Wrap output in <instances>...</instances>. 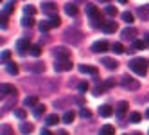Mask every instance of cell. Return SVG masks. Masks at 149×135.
<instances>
[{"label": "cell", "mask_w": 149, "mask_h": 135, "mask_svg": "<svg viewBox=\"0 0 149 135\" xmlns=\"http://www.w3.org/2000/svg\"><path fill=\"white\" fill-rule=\"evenodd\" d=\"M0 94H2V97H7L11 94H16V88L13 85H9V83H2V87H0Z\"/></svg>", "instance_id": "obj_15"}, {"label": "cell", "mask_w": 149, "mask_h": 135, "mask_svg": "<svg viewBox=\"0 0 149 135\" xmlns=\"http://www.w3.org/2000/svg\"><path fill=\"white\" fill-rule=\"evenodd\" d=\"M18 130H20L22 135H31V133H33V124L27 122V121H22V122H20V126H18Z\"/></svg>", "instance_id": "obj_17"}, {"label": "cell", "mask_w": 149, "mask_h": 135, "mask_svg": "<svg viewBox=\"0 0 149 135\" xmlns=\"http://www.w3.org/2000/svg\"><path fill=\"white\" fill-rule=\"evenodd\" d=\"M104 13L108 15V16H115V15H117V7H115V6H106V7H104Z\"/></svg>", "instance_id": "obj_37"}, {"label": "cell", "mask_w": 149, "mask_h": 135, "mask_svg": "<svg viewBox=\"0 0 149 135\" xmlns=\"http://www.w3.org/2000/svg\"><path fill=\"white\" fill-rule=\"evenodd\" d=\"M16 99H18V94H11V96H7L2 103V112H7V110H11L15 105H16Z\"/></svg>", "instance_id": "obj_8"}, {"label": "cell", "mask_w": 149, "mask_h": 135, "mask_svg": "<svg viewBox=\"0 0 149 135\" xmlns=\"http://www.w3.org/2000/svg\"><path fill=\"white\" fill-rule=\"evenodd\" d=\"M6 69H7V72L11 76H16L18 74V65L15 63V61H9V63H6Z\"/></svg>", "instance_id": "obj_26"}, {"label": "cell", "mask_w": 149, "mask_h": 135, "mask_svg": "<svg viewBox=\"0 0 149 135\" xmlns=\"http://www.w3.org/2000/svg\"><path fill=\"white\" fill-rule=\"evenodd\" d=\"M130 69L138 76H146L147 74V69H149V61L146 58H135L130 61Z\"/></svg>", "instance_id": "obj_3"}, {"label": "cell", "mask_w": 149, "mask_h": 135, "mask_svg": "<svg viewBox=\"0 0 149 135\" xmlns=\"http://www.w3.org/2000/svg\"><path fill=\"white\" fill-rule=\"evenodd\" d=\"M127 106H130V105H127V101H120L119 105H117V117H119V119L124 117V113L127 112Z\"/></svg>", "instance_id": "obj_18"}, {"label": "cell", "mask_w": 149, "mask_h": 135, "mask_svg": "<svg viewBox=\"0 0 149 135\" xmlns=\"http://www.w3.org/2000/svg\"><path fill=\"white\" fill-rule=\"evenodd\" d=\"M99 2H110V0H99Z\"/></svg>", "instance_id": "obj_50"}, {"label": "cell", "mask_w": 149, "mask_h": 135, "mask_svg": "<svg viewBox=\"0 0 149 135\" xmlns=\"http://www.w3.org/2000/svg\"><path fill=\"white\" fill-rule=\"evenodd\" d=\"M147 135H149V132H147Z\"/></svg>", "instance_id": "obj_53"}, {"label": "cell", "mask_w": 149, "mask_h": 135, "mask_svg": "<svg viewBox=\"0 0 149 135\" xmlns=\"http://www.w3.org/2000/svg\"><path fill=\"white\" fill-rule=\"evenodd\" d=\"M38 29L41 31V33H47V31L52 29V27H50V24H49V20H41V22L38 24Z\"/></svg>", "instance_id": "obj_31"}, {"label": "cell", "mask_w": 149, "mask_h": 135, "mask_svg": "<svg viewBox=\"0 0 149 135\" xmlns=\"http://www.w3.org/2000/svg\"><path fill=\"white\" fill-rule=\"evenodd\" d=\"M15 115H16L20 121H24V119L27 117V113H25V110H22V108H16V110H15Z\"/></svg>", "instance_id": "obj_39"}, {"label": "cell", "mask_w": 149, "mask_h": 135, "mask_svg": "<svg viewBox=\"0 0 149 135\" xmlns=\"http://www.w3.org/2000/svg\"><path fill=\"white\" fill-rule=\"evenodd\" d=\"M111 113H113V108H111L110 105H102V106L99 108V115H101V117H110Z\"/></svg>", "instance_id": "obj_22"}, {"label": "cell", "mask_w": 149, "mask_h": 135, "mask_svg": "<svg viewBox=\"0 0 149 135\" xmlns=\"http://www.w3.org/2000/svg\"><path fill=\"white\" fill-rule=\"evenodd\" d=\"M144 47H146V41H144V40H133V41H131V47L127 49L126 52L131 54V52H136V50H142Z\"/></svg>", "instance_id": "obj_13"}, {"label": "cell", "mask_w": 149, "mask_h": 135, "mask_svg": "<svg viewBox=\"0 0 149 135\" xmlns=\"http://www.w3.org/2000/svg\"><path fill=\"white\" fill-rule=\"evenodd\" d=\"M24 69L27 72H33V74H43V72H45V63H41V61H36V63H27Z\"/></svg>", "instance_id": "obj_5"}, {"label": "cell", "mask_w": 149, "mask_h": 135, "mask_svg": "<svg viewBox=\"0 0 149 135\" xmlns=\"http://www.w3.org/2000/svg\"><path fill=\"white\" fill-rule=\"evenodd\" d=\"M15 6H16V0H9V2L4 6V15H11L13 11H15Z\"/></svg>", "instance_id": "obj_25"}, {"label": "cell", "mask_w": 149, "mask_h": 135, "mask_svg": "<svg viewBox=\"0 0 149 135\" xmlns=\"http://www.w3.org/2000/svg\"><path fill=\"white\" fill-rule=\"evenodd\" d=\"M144 41H146V45L149 47V33H146V34H144Z\"/></svg>", "instance_id": "obj_46"}, {"label": "cell", "mask_w": 149, "mask_h": 135, "mask_svg": "<svg viewBox=\"0 0 149 135\" xmlns=\"http://www.w3.org/2000/svg\"><path fill=\"white\" fill-rule=\"evenodd\" d=\"M56 135H68V132H65V130H59Z\"/></svg>", "instance_id": "obj_47"}, {"label": "cell", "mask_w": 149, "mask_h": 135, "mask_svg": "<svg viewBox=\"0 0 149 135\" xmlns=\"http://www.w3.org/2000/svg\"><path fill=\"white\" fill-rule=\"evenodd\" d=\"M101 63L106 67V69H110V70H115L117 67H119V63H117V61L113 59V58H102V61Z\"/></svg>", "instance_id": "obj_20"}, {"label": "cell", "mask_w": 149, "mask_h": 135, "mask_svg": "<svg viewBox=\"0 0 149 135\" xmlns=\"http://www.w3.org/2000/svg\"><path fill=\"white\" fill-rule=\"evenodd\" d=\"M99 135H115V128L111 124H104V126L99 130Z\"/></svg>", "instance_id": "obj_23"}, {"label": "cell", "mask_w": 149, "mask_h": 135, "mask_svg": "<svg viewBox=\"0 0 149 135\" xmlns=\"http://www.w3.org/2000/svg\"><path fill=\"white\" fill-rule=\"evenodd\" d=\"M43 112H45V105H36V106H34V110H33L34 117H40V115H41Z\"/></svg>", "instance_id": "obj_36"}, {"label": "cell", "mask_w": 149, "mask_h": 135, "mask_svg": "<svg viewBox=\"0 0 149 135\" xmlns=\"http://www.w3.org/2000/svg\"><path fill=\"white\" fill-rule=\"evenodd\" d=\"M24 105H25V106H29V108H34V106L38 105L36 96H27V97L24 99Z\"/></svg>", "instance_id": "obj_24"}, {"label": "cell", "mask_w": 149, "mask_h": 135, "mask_svg": "<svg viewBox=\"0 0 149 135\" xmlns=\"http://www.w3.org/2000/svg\"><path fill=\"white\" fill-rule=\"evenodd\" d=\"M140 119H142V115H140L138 112H131V113H130V121H131V122H140Z\"/></svg>", "instance_id": "obj_38"}, {"label": "cell", "mask_w": 149, "mask_h": 135, "mask_svg": "<svg viewBox=\"0 0 149 135\" xmlns=\"http://www.w3.org/2000/svg\"><path fill=\"white\" fill-rule=\"evenodd\" d=\"M119 4H127V0H117Z\"/></svg>", "instance_id": "obj_48"}, {"label": "cell", "mask_w": 149, "mask_h": 135, "mask_svg": "<svg viewBox=\"0 0 149 135\" xmlns=\"http://www.w3.org/2000/svg\"><path fill=\"white\" fill-rule=\"evenodd\" d=\"M74 119H76V113H74L72 110L65 112V115H63V122H67V124H70V122H74Z\"/></svg>", "instance_id": "obj_28"}, {"label": "cell", "mask_w": 149, "mask_h": 135, "mask_svg": "<svg viewBox=\"0 0 149 135\" xmlns=\"http://www.w3.org/2000/svg\"><path fill=\"white\" fill-rule=\"evenodd\" d=\"M110 49V43L106 40H99L95 41V43L92 45V52H106V50Z\"/></svg>", "instance_id": "obj_10"}, {"label": "cell", "mask_w": 149, "mask_h": 135, "mask_svg": "<svg viewBox=\"0 0 149 135\" xmlns=\"http://www.w3.org/2000/svg\"><path fill=\"white\" fill-rule=\"evenodd\" d=\"M133 135H142V133H138V132H136V133H133Z\"/></svg>", "instance_id": "obj_51"}, {"label": "cell", "mask_w": 149, "mask_h": 135, "mask_svg": "<svg viewBox=\"0 0 149 135\" xmlns=\"http://www.w3.org/2000/svg\"><path fill=\"white\" fill-rule=\"evenodd\" d=\"M7 16H9V15H4V13H2V27H4V29L7 27Z\"/></svg>", "instance_id": "obj_44"}, {"label": "cell", "mask_w": 149, "mask_h": 135, "mask_svg": "<svg viewBox=\"0 0 149 135\" xmlns=\"http://www.w3.org/2000/svg\"><path fill=\"white\" fill-rule=\"evenodd\" d=\"M59 22H61V20H59V16H58V15H52V16L49 18L50 27H59Z\"/></svg>", "instance_id": "obj_34"}, {"label": "cell", "mask_w": 149, "mask_h": 135, "mask_svg": "<svg viewBox=\"0 0 149 135\" xmlns=\"http://www.w3.org/2000/svg\"><path fill=\"white\" fill-rule=\"evenodd\" d=\"M54 56L58 58V59H68L70 58V49H67V47H56L54 49Z\"/></svg>", "instance_id": "obj_11"}, {"label": "cell", "mask_w": 149, "mask_h": 135, "mask_svg": "<svg viewBox=\"0 0 149 135\" xmlns=\"http://www.w3.org/2000/svg\"><path fill=\"white\" fill-rule=\"evenodd\" d=\"M136 16L140 18V20H149V4H146V6H138L136 7Z\"/></svg>", "instance_id": "obj_14"}, {"label": "cell", "mask_w": 149, "mask_h": 135, "mask_svg": "<svg viewBox=\"0 0 149 135\" xmlns=\"http://www.w3.org/2000/svg\"><path fill=\"white\" fill-rule=\"evenodd\" d=\"M24 15L34 16V15H36V7H33V6H24Z\"/></svg>", "instance_id": "obj_35"}, {"label": "cell", "mask_w": 149, "mask_h": 135, "mask_svg": "<svg viewBox=\"0 0 149 135\" xmlns=\"http://www.w3.org/2000/svg\"><path fill=\"white\" fill-rule=\"evenodd\" d=\"M83 38H84V34L79 29H74V27L65 29V33H63V41H67L70 45H79L83 41Z\"/></svg>", "instance_id": "obj_2"}, {"label": "cell", "mask_w": 149, "mask_h": 135, "mask_svg": "<svg viewBox=\"0 0 149 135\" xmlns=\"http://www.w3.org/2000/svg\"><path fill=\"white\" fill-rule=\"evenodd\" d=\"M120 18L124 20V22H126V24H133V22H135V15H133L131 11H124Z\"/></svg>", "instance_id": "obj_27"}, {"label": "cell", "mask_w": 149, "mask_h": 135, "mask_svg": "<svg viewBox=\"0 0 149 135\" xmlns=\"http://www.w3.org/2000/svg\"><path fill=\"white\" fill-rule=\"evenodd\" d=\"M40 135H52V133H50V132H49L47 128H41V132H40Z\"/></svg>", "instance_id": "obj_45"}, {"label": "cell", "mask_w": 149, "mask_h": 135, "mask_svg": "<svg viewBox=\"0 0 149 135\" xmlns=\"http://www.w3.org/2000/svg\"><path fill=\"white\" fill-rule=\"evenodd\" d=\"M41 11H43V15H47V16H52V15L58 13V6L54 2H43L41 4Z\"/></svg>", "instance_id": "obj_9"}, {"label": "cell", "mask_w": 149, "mask_h": 135, "mask_svg": "<svg viewBox=\"0 0 149 135\" xmlns=\"http://www.w3.org/2000/svg\"><path fill=\"white\" fill-rule=\"evenodd\" d=\"M146 117H147V119H149V108H147V110H146Z\"/></svg>", "instance_id": "obj_49"}, {"label": "cell", "mask_w": 149, "mask_h": 135, "mask_svg": "<svg viewBox=\"0 0 149 135\" xmlns=\"http://www.w3.org/2000/svg\"><path fill=\"white\" fill-rule=\"evenodd\" d=\"M22 25H24V27H33V25H34V18L24 15V18H22Z\"/></svg>", "instance_id": "obj_30"}, {"label": "cell", "mask_w": 149, "mask_h": 135, "mask_svg": "<svg viewBox=\"0 0 149 135\" xmlns=\"http://www.w3.org/2000/svg\"><path fill=\"white\" fill-rule=\"evenodd\" d=\"M9 61H11V52H9V50H4L2 52V63L6 65V63H9Z\"/></svg>", "instance_id": "obj_41"}, {"label": "cell", "mask_w": 149, "mask_h": 135, "mask_svg": "<svg viewBox=\"0 0 149 135\" xmlns=\"http://www.w3.org/2000/svg\"><path fill=\"white\" fill-rule=\"evenodd\" d=\"M79 115H81L83 119H92V112H90L88 108H81V112H79Z\"/></svg>", "instance_id": "obj_40"}, {"label": "cell", "mask_w": 149, "mask_h": 135, "mask_svg": "<svg viewBox=\"0 0 149 135\" xmlns=\"http://www.w3.org/2000/svg\"><path fill=\"white\" fill-rule=\"evenodd\" d=\"M77 90H79V92H86V90H88V83H86V81L77 83Z\"/></svg>", "instance_id": "obj_42"}, {"label": "cell", "mask_w": 149, "mask_h": 135, "mask_svg": "<svg viewBox=\"0 0 149 135\" xmlns=\"http://www.w3.org/2000/svg\"><path fill=\"white\" fill-rule=\"evenodd\" d=\"M76 2H84V0H76Z\"/></svg>", "instance_id": "obj_52"}, {"label": "cell", "mask_w": 149, "mask_h": 135, "mask_svg": "<svg viewBox=\"0 0 149 135\" xmlns=\"http://www.w3.org/2000/svg\"><path fill=\"white\" fill-rule=\"evenodd\" d=\"M74 67V63L70 59H56V63H54V70L56 72H63V70H70Z\"/></svg>", "instance_id": "obj_7"}, {"label": "cell", "mask_w": 149, "mask_h": 135, "mask_svg": "<svg viewBox=\"0 0 149 135\" xmlns=\"http://www.w3.org/2000/svg\"><path fill=\"white\" fill-rule=\"evenodd\" d=\"M2 135H13V128L7 126V124H4L2 126Z\"/></svg>", "instance_id": "obj_43"}, {"label": "cell", "mask_w": 149, "mask_h": 135, "mask_svg": "<svg viewBox=\"0 0 149 135\" xmlns=\"http://www.w3.org/2000/svg\"><path fill=\"white\" fill-rule=\"evenodd\" d=\"M111 50H113L115 54H122V52H126V49L122 47V43H117V41L111 45Z\"/></svg>", "instance_id": "obj_32"}, {"label": "cell", "mask_w": 149, "mask_h": 135, "mask_svg": "<svg viewBox=\"0 0 149 135\" xmlns=\"http://www.w3.org/2000/svg\"><path fill=\"white\" fill-rule=\"evenodd\" d=\"M120 85H122L124 88H127V90H138V88H140L138 81H135V79L130 78V76H122V78H120Z\"/></svg>", "instance_id": "obj_4"}, {"label": "cell", "mask_w": 149, "mask_h": 135, "mask_svg": "<svg viewBox=\"0 0 149 135\" xmlns=\"http://www.w3.org/2000/svg\"><path fill=\"white\" fill-rule=\"evenodd\" d=\"M86 15H88V20H90V24H92L93 27H99V29H101V27L104 25L102 13H101L93 4H88V6H86Z\"/></svg>", "instance_id": "obj_1"}, {"label": "cell", "mask_w": 149, "mask_h": 135, "mask_svg": "<svg viewBox=\"0 0 149 135\" xmlns=\"http://www.w3.org/2000/svg\"><path fill=\"white\" fill-rule=\"evenodd\" d=\"M65 13L68 15V16H77V13H79V9H77V6L76 4H65Z\"/></svg>", "instance_id": "obj_21"}, {"label": "cell", "mask_w": 149, "mask_h": 135, "mask_svg": "<svg viewBox=\"0 0 149 135\" xmlns=\"http://www.w3.org/2000/svg\"><path fill=\"white\" fill-rule=\"evenodd\" d=\"M81 74H92V76H97V69L95 67H90V65H79L77 67Z\"/></svg>", "instance_id": "obj_19"}, {"label": "cell", "mask_w": 149, "mask_h": 135, "mask_svg": "<svg viewBox=\"0 0 149 135\" xmlns=\"http://www.w3.org/2000/svg\"><path fill=\"white\" fill-rule=\"evenodd\" d=\"M29 49H31V41H29V38H20L18 41H16V50H18V54H25V52H29Z\"/></svg>", "instance_id": "obj_6"}, {"label": "cell", "mask_w": 149, "mask_h": 135, "mask_svg": "<svg viewBox=\"0 0 149 135\" xmlns=\"http://www.w3.org/2000/svg\"><path fill=\"white\" fill-rule=\"evenodd\" d=\"M58 122H59L58 115H47L45 117V126H52V124H58Z\"/></svg>", "instance_id": "obj_29"}, {"label": "cell", "mask_w": 149, "mask_h": 135, "mask_svg": "<svg viewBox=\"0 0 149 135\" xmlns=\"http://www.w3.org/2000/svg\"><path fill=\"white\" fill-rule=\"evenodd\" d=\"M101 29H102V33L111 34V33H115V31H117V22H113V20H106L104 25H102Z\"/></svg>", "instance_id": "obj_16"}, {"label": "cell", "mask_w": 149, "mask_h": 135, "mask_svg": "<svg viewBox=\"0 0 149 135\" xmlns=\"http://www.w3.org/2000/svg\"><path fill=\"white\" fill-rule=\"evenodd\" d=\"M29 52H31V56H34V58H38V56L41 54V47H40V45H31V49H29Z\"/></svg>", "instance_id": "obj_33"}, {"label": "cell", "mask_w": 149, "mask_h": 135, "mask_svg": "<svg viewBox=\"0 0 149 135\" xmlns=\"http://www.w3.org/2000/svg\"><path fill=\"white\" fill-rule=\"evenodd\" d=\"M136 29L135 27H126L124 31H122V40H130V41H133V40H136Z\"/></svg>", "instance_id": "obj_12"}]
</instances>
